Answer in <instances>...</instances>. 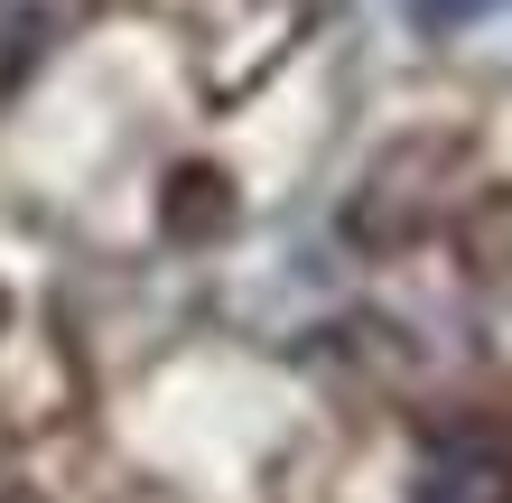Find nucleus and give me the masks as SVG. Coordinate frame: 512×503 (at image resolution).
I'll return each mask as SVG.
<instances>
[{"label": "nucleus", "instance_id": "f257e3e1", "mask_svg": "<svg viewBox=\"0 0 512 503\" xmlns=\"http://www.w3.org/2000/svg\"><path fill=\"white\" fill-rule=\"evenodd\" d=\"M419 503H512V448L485 429L438 438L429 466H419Z\"/></svg>", "mask_w": 512, "mask_h": 503}, {"label": "nucleus", "instance_id": "f03ea898", "mask_svg": "<svg viewBox=\"0 0 512 503\" xmlns=\"http://www.w3.org/2000/svg\"><path fill=\"white\" fill-rule=\"evenodd\" d=\"M168 224H177V233H215V224H224V205H215V177H177V205H168Z\"/></svg>", "mask_w": 512, "mask_h": 503}, {"label": "nucleus", "instance_id": "7ed1b4c3", "mask_svg": "<svg viewBox=\"0 0 512 503\" xmlns=\"http://www.w3.org/2000/svg\"><path fill=\"white\" fill-rule=\"evenodd\" d=\"M494 0H410V19L419 28H466V19H485Z\"/></svg>", "mask_w": 512, "mask_h": 503}, {"label": "nucleus", "instance_id": "20e7f679", "mask_svg": "<svg viewBox=\"0 0 512 503\" xmlns=\"http://www.w3.org/2000/svg\"><path fill=\"white\" fill-rule=\"evenodd\" d=\"M0 503H28V494H0Z\"/></svg>", "mask_w": 512, "mask_h": 503}]
</instances>
